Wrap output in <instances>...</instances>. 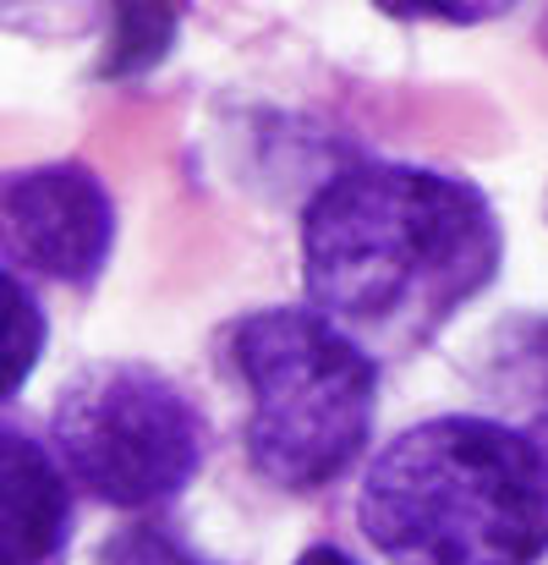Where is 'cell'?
<instances>
[{"label":"cell","instance_id":"ba28073f","mask_svg":"<svg viewBox=\"0 0 548 565\" xmlns=\"http://www.w3.org/2000/svg\"><path fill=\"white\" fill-rule=\"evenodd\" d=\"M176 28H182V17H176V11H160V6H121V11L110 17V39H105L99 77L127 83V77L154 72V66L171 55Z\"/></svg>","mask_w":548,"mask_h":565},{"label":"cell","instance_id":"277c9868","mask_svg":"<svg viewBox=\"0 0 548 565\" xmlns=\"http://www.w3.org/2000/svg\"><path fill=\"white\" fill-rule=\"evenodd\" d=\"M50 456L72 494L160 516L208 461V417L176 379L138 358L88 363L50 406Z\"/></svg>","mask_w":548,"mask_h":565},{"label":"cell","instance_id":"9c48e42d","mask_svg":"<svg viewBox=\"0 0 548 565\" xmlns=\"http://www.w3.org/2000/svg\"><path fill=\"white\" fill-rule=\"evenodd\" d=\"M105 565H203V561L186 555L165 527L138 522V527H127L116 544H105Z\"/></svg>","mask_w":548,"mask_h":565},{"label":"cell","instance_id":"7a4b0ae2","mask_svg":"<svg viewBox=\"0 0 548 565\" xmlns=\"http://www.w3.org/2000/svg\"><path fill=\"white\" fill-rule=\"evenodd\" d=\"M357 533L384 565H544L548 445L483 412L422 417L363 467Z\"/></svg>","mask_w":548,"mask_h":565},{"label":"cell","instance_id":"8992f818","mask_svg":"<svg viewBox=\"0 0 548 565\" xmlns=\"http://www.w3.org/2000/svg\"><path fill=\"white\" fill-rule=\"evenodd\" d=\"M72 522V483L50 445L0 423V565H66Z\"/></svg>","mask_w":548,"mask_h":565},{"label":"cell","instance_id":"3957f363","mask_svg":"<svg viewBox=\"0 0 548 565\" xmlns=\"http://www.w3.org/2000/svg\"><path fill=\"white\" fill-rule=\"evenodd\" d=\"M225 374L247 395V467L297 500L357 472L378 423V358L302 308H258L214 341Z\"/></svg>","mask_w":548,"mask_h":565},{"label":"cell","instance_id":"30bf717a","mask_svg":"<svg viewBox=\"0 0 548 565\" xmlns=\"http://www.w3.org/2000/svg\"><path fill=\"white\" fill-rule=\"evenodd\" d=\"M291 565H363V561H357V555H346L341 544H308Z\"/></svg>","mask_w":548,"mask_h":565},{"label":"cell","instance_id":"5b68a950","mask_svg":"<svg viewBox=\"0 0 548 565\" xmlns=\"http://www.w3.org/2000/svg\"><path fill=\"white\" fill-rule=\"evenodd\" d=\"M116 253V198L83 160L0 171V269L88 291Z\"/></svg>","mask_w":548,"mask_h":565},{"label":"cell","instance_id":"52a82bcc","mask_svg":"<svg viewBox=\"0 0 548 565\" xmlns=\"http://www.w3.org/2000/svg\"><path fill=\"white\" fill-rule=\"evenodd\" d=\"M50 347V319L44 302L33 297L28 280L0 269V406L22 395V384L39 374Z\"/></svg>","mask_w":548,"mask_h":565},{"label":"cell","instance_id":"6da1fadb","mask_svg":"<svg viewBox=\"0 0 548 565\" xmlns=\"http://www.w3.org/2000/svg\"><path fill=\"white\" fill-rule=\"evenodd\" d=\"M505 264V225L472 177L352 160L302 209V291L367 358H411Z\"/></svg>","mask_w":548,"mask_h":565}]
</instances>
